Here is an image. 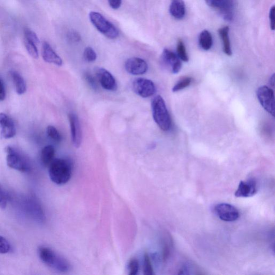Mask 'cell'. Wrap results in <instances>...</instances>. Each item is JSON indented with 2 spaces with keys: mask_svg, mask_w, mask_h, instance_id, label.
Instances as JSON below:
<instances>
[{
  "mask_svg": "<svg viewBox=\"0 0 275 275\" xmlns=\"http://www.w3.org/2000/svg\"><path fill=\"white\" fill-rule=\"evenodd\" d=\"M49 167L50 178L55 184L65 185L70 180L73 166L70 160L64 159H54Z\"/></svg>",
  "mask_w": 275,
  "mask_h": 275,
  "instance_id": "cell-1",
  "label": "cell"
},
{
  "mask_svg": "<svg viewBox=\"0 0 275 275\" xmlns=\"http://www.w3.org/2000/svg\"><path fill=\"white\" fill-rule=\"evenodd\" d=\"M38 253L41 261L51 269L62 273L70 271V263L49 247L41 246Z\"/></svg>",
  "mask_w": 275,
  "mask_h": 275,
  "instance_id": "cell-2",
  "label": "cell"
},
{
  "mask_svg": "<svg viewBox=\"0 0 275 275\" xmlns=\"http://www.w3.org/2000/svg\"><path fill=\"white\" fill-rule=\"evenodd\" d=\"M154 120L163 131H167L171 126V119L166 104L160 96L155 97L152 102Z\"/></svg>",
  "mask_w": 275,
  "mask_h": 275,
  "instance_id": "cell-3",
  "label": "cell"
},
{
  "mask_svg": "<svg viewBox=\"0 0 275 275\" xmlns=\"http://www.w3.org/2000/svg\"><path fill=\"white\" fill-rule=\"evenodd\" d=\"M7 164L9 167L22 173L29 172L31 164L28 159L20 151L11 146L5 148Z\"/></svg>",
  "mask_w": 275,
  "mask_h": 275,
  "instance_id": "cell-4",
  "label": "cell"
},
{
  "mask_svg": "<svg viewBox=\"0 0 275 275\" xmlns=\"http://www.w3.org/2000/svg\"><path fill=\"white\" fill-rule=\"evenodd\" d=\"M89 19L95 28L109 39L114 40L118 38V29L111 22L100 13L91 12L89 15Z\"/></svg>",
  "mask_w": 275,
  "mask_h": 275,
  "instance_id": "cell-5",
  "label": "cell"
},
{
  "mask_svg": "<svg viewBox=\"0 0 275 275\" xmlns=\"http://www.w3.org/2000/svg\"><path fill=\"white\" fill-rule=\"evenodd\" d=\"M23 206L25 212L34 221L40 223H44L46 220L45 215L38 199L33 196L26 197L23 201Z\"/></svg>",
  "mask_w": 275,
  "mask_h": 275,
  "instance_id": "cell-6",
  "label": "cell"
},
{
  "mask_svg": "<svg viewBox=\"0 0 275 275\" xmlns=\"http://www.w3.org/2000/svg\"><path fill=\"white\" fill-rule=\"evenodd\" d=\"M256 95L265 111L274 116V97L272 89L266 86H261L256 91Z\"/></svg>",
  "mask_w": 275,
  "mask_h": 275,
  "instance_id": "cell-7",
  "label": "cell"
},
{
  "mask_svg": "<svg viewBox=\"0 0 275 275\" xmlns=\"http://www.w3.org/2000/svg\"><path fill=\"white\" fill-rule=\"evenodd\" d=\"M214 211L216 216L224 222H234L240 217L239 210L230 204H218L214 207Z\"/></svg>",
  "mask_w": 275,
  "mask_h": 275,
  "instance_id": "cell-8",
  "label": "cell"
},
{
  "mask_svg": "<svg viewBox=\"0 0 275 275\" xmlns=\"http://www.w3.org/2000/svg\"><path fill=\"white\" fill-rule=\"evenodd\" d=\"M205 2L209 6L217 9L225 20L232 21L234 15V0H205Z\"/></svg>",
  "mask_w": 275,
  "mask_h": 275,
  "instance_id": "cell-9",
  "label": "cell"
},
{
  "mask_svg": "<svg viewBox=\"0 0 275 275\" xmlns=\"http://www.w3.org/2000/svg\"><path fill=\"white\" fill-rule=\"evenodd\" d=\"M134 93L143 98H148L153 96L156 91V88L153 82L149 79L138 78L132 84Z\"/></svg>",
  "mask_w": 275,
  "mask_h": 275,
  "instance_id": "cell-10",
  "label": "cell"
},
{
  "mask_svg": "<svg viewBox=\"0 0 275 275\" xmlns=\"http://www.w3.org/2000/svg\"><path fill=\"white\" fill-rule=\"evenodd\" d=\"M96 79L101 86L107 90L116 91L117 89L116 81L113 76L104 68H95Z\"/></svg>",
  "mask_w": 275,
  "mask_h": 275,
  "instance_id": "cell-11",
  "label": "cell"
},
{
  "mask_svg": "<svg viewBox=\"0 0 275 275\" xmlns=\"http://www.w3.org/2000/svg\"><path fill=\"white\" fill-rule=\"evenodd\" d=\"M16 134V126L12 119L4 113H0V136L2 139H11Z\"/></svg>",
  "mask_w": 275,
  "mask_h": 275,
  "instance_id": "cell-12",
  "label": "cell"
},
{
  "mask_svg": "<svg viewBox=\"0 0 275 275\" xmlns=\"http://www.w3.org/2000/svg\"><path fill=\"white\" fill-rule=\"evenodd\" d=\"M125 68L126 71L132 75H143L148 71V65L144 59L133 57L126 60Z\"/></svg>",
  "mask_w": 275,
  "mask_h": 275,
  "instance_id": "cell-13",
  "label": "cell"
},
{
  "mask_svg": "<svg viewBox=\"0 0 275 275\" xmlns=\"http://www.w3.org/2000/svg\"><path fill=\"white\" fill-rule=\"evenodd\" d=\"M68 118L73 145L79 148L82 142V131L79 118L75 114L71 113Z\"/></svg>",
  "mask_w": 275,
  "mask_h": 275,
  "instance_id": "cell-14",
  "label": "cell"
},
{
  "mask_svg": "<svg viewBox=\"0 0 275 275\" xmlns=\"http://www.w3.org/2000/svg\"><path fill=\"white\" fill-rule=\"evenodd\" d=\"M258 192L257 183L255 180L250 179L240 182L235 192L236 197L248 198L254 196Z\"/></svg>",
  "mask_w": 275,
  "mask_h": 275,
  "instance_id": "cell-15",
  "label": "cell"
},
{
  "mask_svg": "<svg viewBox=\"0 0 275 275\" xmlns=\"http://www.w3.org/2000/svg\"><path fill=\"white\" fill-rule=\"evenodd\" d=\"M161 59L165 66L169 67L171 71L176 74L182 68V62L177 55L168 49H164L162 52Z\"/></svg>",
  "mask_w": 275,
  "mask_h": 275,
  "instance_id": "cell-16",
  "label": "cell"
},
{
  "mask_svg": "<svg viewBox=\"0 0 275 275\" xmlns=\"http://www.w3.org/2000/svg\"><path fill=\"white\" fill-rule=\"evenodd\" d=\"M42 57L45 61L54 64L58 66L62 65V60L57 53L54 51L47 42H44L42 45Z\"/></svg>",
  "mask_w": 275,
  "mask_h": 275,
  "instance_id": "cell-17",
  "label": "cell"
},
{
  "mask_svg": "<svg viewBox=\"0 0 275 275\" xmlns=\"http://www.w3.org/2000/svg\"><path fill=\"white\" fill-rule=\"evenodd\" d=\"M169 12L172 17L180 20L186 15V6L183 0H171L169 6Z\"/></svg>",
  "mask_w": 275,
  "mask_h": 275,
  "instance_id": "cell-18",
  "label": "cell"
},
{
  "mask_svg": "<svg viewBox=\"0 0 275 275\" xmlns=\"http://www.w3.org/2000/svg\"><path fill=\"white\" fill-rule=\"evenodd\" d=\"M229 31H230V28L227 26L223 27L218 30L219 35L222 41L223 51L227 56H231L232 52L230 37H229Z\"/></svg>",
  "mask_w": 275,
  "mask_h": 275,
  "instance_id": "cell-19",
  "label": "cell"
},
{
  "mask_svg": "<svg viewBox=\"0 0 275 275\" xmlns=\"http://www.w3.org/2000/svg\"><path fill=\"white\" fill-rule=\"evenodd\" d=\"M11 76L16 92L18 95L24 94L26 91V85L23 78L17 72L12 71Z\"/></svg>",
  "mask_w": 275,
  "mask_h": 275,
  "instance_id": "cell-20",
  "label": "cell"
},
{
  "mask_svg": "<svg viewBox=\"0 0 275 275\" xmlns=\"http://www.w3.org/2000/svg\"><path fill=\"white\" fill-rule=\"evenodd\" d=\"M55 149L53 146L48 145L44 147L41 152V161L45 166H49L54 159Z\"/></svg>",
  "mask_w": 275,
  "mask_h": 275,
  "instance_id": "cell-21",
  "label": "cell"
},
{
  "mask_svg": "<svg viewBox=\"0 0 275 275\" xmlns=\"http://www.w3.org/2000/svg\"><path fill=\"white\" fill-rule=\"evenodd\" d=\"M199 44L200 48L205 51L212 48L213 44V36L208 30L201 32L199 36Z\"/></svg>",
  "mask_w": 275,
  "mask_h": 275,
  "instance_id": "cell-22",
  "label": "cell"
},
{
  "mask_svg": "<svg viewBox=\"0 0 275 275\" xmlns=\"http://www.w3.org/2000/svg\"><path fill=\"white\" fill-rule=\"evenodd\" d=\"M24 45L25 48L30 54V56L34 59H38L39 53L38 49V45L34 43L24 39Z\"/></svg>",
  "mask_w": 275,
  "mask_h": 275,
  "instance_id": "cell-23",
  "label": "cell"
},
{
  "mask_svg": "<svg viewBox=\"0 0 275 275\" xmlns=\"http://www.w3.org/2000/svg\"><path fill=\"white\" fill-rule=\"evenodd\" d=\"M192 80L193 79L192 78L188 77L181 79L173 88V92H177V91L186 88L191 84Z\"/></svg>",
  "mask_w": 275,
  "mask_h": 275,
  "instance_id": "cell-24",
  "label": "cell"
},
{
  "mask_svg": "<svg viewBox=\"0 0 275 275\" xmlns=\"http://www.w3.org/2000/svg\"><path fill=\"white\" fill-rule=\"evenodd\" d=\"M177 51L178 56L180 59L185 62H188L189 61V57L188 56L185 44L181 40H180L178 42Z\"/></svg>",
  "mask_w": 275,
  "mask_h": 275,
  "instance_id": "cell-25",
  "label": "cell"
},
{
  "mask_svg": "<svg viewBox=\"0 0 275 275\" xmlns=\"http://www.w3.org/2000/svg\"><path fill=\"white\" fill-rule=\"evenodd\" d=\"M153 268L151 261L148 253H145L144 256V274L145 275H153Z\"/></svg>",
  "mask_w": 275,
  "mask_h": 275,
  "instance_id": "cell-26",
  "label": "cell"
},
{
  "mask_svg": "<svg viewBox=\"0 0 275 275\" xmlns=\"http://www.w3.org/2000/svg\"><path fill=\"white\" fill-rule=\"evenodd\" d=\"M47 134L51 140L54 142L59 143L61 141V134L56 127L50 125L47 127Z\"/></svg>",
  "mask_w": 275,
  "mask_h": 275,
  "instance_id": "cell-27",
  "label": "cell"
},
{
  "mask_svg": "<svg viewBox=\"0 0 275 275\" xmlns=\"http://www.w3.org/2000/svg\"><path fill=\"white\" fill-rule=\"evenodd\" d=\"M24 39L31 41L37 45H38L40 43L38 35L29 28L26 27V28L24 29Z\"/></svg>",
  "mask_w": 275,
  "mask_h": 275,
  "instance_id": "cell-28",
  "label": "cell"
},
{
  "mask_svg": "<svg viewBox=\"0 0 275 275\" xmlns=\"http://www.w3.org/2000/svg\"><path fill=\"white\" fill-rule=\"evenodd\" d=\"M128 271H129V274L130 275H136L139 272L140 270V263L139 261L136 259H132L128 264L127 266Z\"/></svg>",
  "mask_w": 275,
  "mask_h": 275,
  "instance_id": "cell-29",
  "label": "cell"
},
{
  "mask_svg": "<svg viewBox=\"0 0 275 275\" xmlns=\"http://www.w3.org/2000/svg\"><path fill=\"white\" fill-rule=\"evenodd\" d=\"M12 246L10 243L4 236L0 235V254L10 252Z\"/></svg>",
  "mask_w": 275,
  "mask_h": 275,
  "instance_id": "cell-30",
  "label": "cell"
},
{
  "mask_svg": "<svg viewBox=\"0 0 275 275\" xmlns=\"http://www.w3.org/2000/svg\"><path fill=\"white\" fill-rule=\"evenodd\" d=\"M84 57L88 62H94L97 59V54L93 49L87 47L85 49Z\"/></svg>",
  "mask_w": 275,
  "mask_h": 275,
  "instance_id": "cell-31",
  "label": "cell"
},
{
  "mask_svg": "<svg viewBox=\"0 0 275 275\" xmlns=\"http://www.w3.org/2000/svg\"><path fill=\"white\" fill-rule=\"evenodd\" d=\"M84 77L87 83L93 90H96L98 89V85L97 79L95 78L90 73L87 72L85 73Z\"/></svg>",
  "mask_w": 275,
  "mask_h": 275,
  "instance_id": "cell-32",
  "label": "cell"
},
{
  "mask_svg": "<svg viewBox=\"0 0 275 275\" xmlns=\"http://www.w3.org/2000/svg\"><path fill=\"white\" fill-rule=\"evenodd\" d=\"M171 243L165 242L163 245L162 259L164 262H166L169 258L171 252Z\"/></svg>",
  "mask_w": 275,
  "mask_h": 275,
  "instance_id": "cell-33",
  "label": "cell"
},
{
  "mask_svg": "<svg viewBox=\"0 0 275 275\" xmlns=\"http://www.w3.org/2000/svg\"><path fill=\"white\" fill-rule=\"evenodd\" d=\"M67 39L71 42L79 43L81 40V36L76 31H71L67 34Z\"/></svg>",
  "mask_w": 275,
  "mask_h": 275,
  "instance_id": "cell-34",
  "label": "cell"
},
{
  "mask_svg": "<svg viewBox=\"0 0 275 275\" xmlns=\"http://www.w3.org/2000/svg\"><path fill=\"white\" fill-rule=\"evenodd\" d=\"M8 203V197L4 190L0 187V209H4Z\"/></svg>",
  "mask_w": 275,
  "mask_h": 275,
  "instance_id": "cell-35",
  "label": "cell"
},
{
  "mask_svg": "<svg viewBox=\"0 0 275 275\" xmlns=\"http://www.w3.org/2000/svg\"><path fill=\"white\" fill-rule=\"evenodd\" d=\"M274 13H275V7L273 6L270 8V10L269 12L270 25V27L272 30H274V23H275Z\"/></svg>",
  "mask_w": 275,
  "mask_h": 275,
  "instance_id": "cell-36",
  "label": "cell"
},
{
  "mask_svg": "<svg viewBox=\"0 0 275 275\" xmlns=\"http://www.w3.org/2000/svg\"><path fill=\"white\" fill-rule=\"evenodd\" d=\"M110 6L113 9H118L120 8L122 5V0H108Z\"/></svg>",
  "mask_w": 275,
  "mask_h": 275,
  "instance_id": "cell-37",
  "label": "cell"
},
{
  "mask_svg": "<svg viewBox=\"0 0 275 275\" xmlns=\"http://www.w3.org/2000/svg\"><path fill=\"white\" fill-rule=\"evenodd\" d=\"M6 96V89L4 82L0 79V101H3L5 99Z\"/></svg>",
  "mask_w": 275,
  "mask_h": 275,
  "instance_id": "cell-38",
  "label": "cell"
},
{
  "mask_svg": "<svg viewBox=\"0 0 275 275\" xmlns=\"http://www.w3.org/2000/svg\"><path fill=\"white\" fill-rule=\"evenodd\" d=\"M269 82H270V85H271L273 87L274 85V74L270 78Z\"/></svg>",
  "mask_w": 275,
  "mask_h": 275,
  "instance_id": "cell-39",
  "label": "cell"
}]
</instances>
